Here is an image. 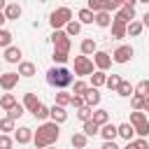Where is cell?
Here are the masks:
<instances>
[{
  "mask_svg": "<svg viewBox=\"0 0 149 149\" xmlns=\"http://www.w3.org/2000/svg\"><path fill=\"white\" fill-rule=\"evenodd\" d=\"M5 61H7V63H19V61H21V49H19V47H9V49L5 51Z\"/></svg>",
  "mask_w": 149,
  "mask_h": 149,
  "instance_id": "cell-16",
  "label": "cell"
},
{
  "mask_svg": "<svg viewBox=\"0 0 149 149\" xmlns=\"http://www.w3.org/2000/svg\"><path fill=\"white\" fill-rule=\"evenodd\" d=\"M9 44H12V33L5 30V28H0V47H7L9 49Z\"/></svg>",
  "mask_w": 149,
  "mask_h": 149,
  "instance_id": "cell-32",
  "label": "cell"
},
{
  "mask_svg": "<svg viewBox=\"0 0 149 149\" xmlns=\"http://www.w3.org/2000/svg\"><path fill=\"white\" fill-rule=\"evenodd\" d=\"M33 116H35V119H42V121H44V119L49 116V107H47V105H40V107H37L35 112H33Z\"/></svg>",
  "mask_w": 149,
  "mask_h": 149,
  "instance_id": "cell-39",
  "label": "cell"
},
{
  "mask_svg": "<svg viewBox=\"0 0 149 149\" xmlns=\"http://www.w3.org/2000/svg\"><path fill=\"white\" fill-rule=\"evenodd\" d=\"M142 28H144V26H142L140 21H130V23H128V35H133V37H137V35L142 33Z\"/></svg>",
  "mask_w": 149,
  "mask_h": 149,
  "instance_id": "cell-31",
  "label": "cell"
},
{
  "mask_svg": "<svg viewBox=\"0 0 149 149\" xmlns=\"http://www.w3.org/2000/svg\"><path fill=\"white\" fill-rule=\"evenodd\" d=\"M79 21H81V23H93V21H95V14H93L88 7H84V9H79Z\"/></svg>",
  "mask_w": 149,
  "mask_h": 149,
  "instance_id": "cell-27",
  "label": "cell"
},
{
  "mask_svg": "<svg viewBox=\"0 0 149 149\" xmlns=\"http://www.w3.org/2000/svg\"><path fill=\"white\" fill-rule=\"evenodd\" d=\"M119 95H123V98H128L130 93H133V86H130V81H121V86H119V91H116Z\"/></svg>",
  "mask_w": 149,
  "mask_h": 149,
  "instance_id": "cell-36",
  "label": "cell"
},
{
  "mask_svg": "<svg viewBox=\"0 0 149 149\" xmlns=\"http://www.w3.org/2000/svg\"><path fill=\"white\" fill-rule=\"evenodd\" d=\"M126 35H128V26H126V23H119V21H112V37L121 40V37H126Z\"/></svg>",
  "mask_w": 149,
  "mask_h": 149,
  "instance_id": "cell-14",
  "label": "cell"
},
{
  "mask_svg": "<svg viewBox=\"0 0 149 149\" xmlns=\"http://www.w3.org/2000/svg\"><path fill=\"white\" fill-rule=\"evenodd\" d=\"M130 58H133V47H128V44L119 47V49L112 54V61H114V63H128Z\"/></svg>",
  "mask_w": 149,
  "mask_h": 149,
  "instance_id": "cell-8",
  "label": "cell"
},
{
  "mask_svg": "<svg viewBox=\"0 0 149 149\" xmlns=\"http://www.w3.org/2000/svg\"><path fill=\"white\" fill-rule=\"evenodd\" d=\"M100 149H119V147H116L114 142H102V147H100Z\"/></svg>",
  "mask_w": 149,
  "mask_h": 149,
  "instance_id": "cell-46",
  "label": "cell"
},
{
  "mask_svg": "<svg viewBox=\"0 0 149 149\" xmlns=\"http://www.w3.org/2000/svg\"><path fill=\"white\" fill-rule=\"evenodd\" d=\"M93 61H95V65L100 68V72H105V70H107V68L112 65V56H109L107 51H95Z\"/></svg>",
  "mask_w": 149,
  "mask_h": 149,
  "instance_id": "cell-10",
  "label": "cell"
},
{
  "mask_svg": "<svg viewBox=\"0 0 149 149\" xmlns=\"http://www.w3.org/2000/svg\"><path fill=\"white\" fill-rule=\"evenodd\" d=\"M0 149H12V137L9 135H0Z\"/></svg>",
  "mask_w": 149,
  "mask_h": 149,
  "instance_id": "cell-44",
  "label": "cell"
},
{
  "mask_svg": "<svg viewBox=\"0 0 149 149\" xmlns=\"http://www.w3.org/2000/svg\"><path fill=\"white\" fill-rule=\"evenodd\" d=\"M51 42H54V51H61V54H68V51H70V37H68V33L54 30Z\"/></svg>",
  "mask_w": 149,
  "mask_h": 149,
  "instance_id": "cell-5",
  "label": "cell"
},
{
  "mask_svg": "<svg viewBox=\"0 0 149 149\" xmlns=\"http://www.w3.org/2000/svg\"><path fill=\"white\" fill-rule=\"evenodd\" d=\"M5 16H7V21H9V19H19V16H21V7H19L16 2L7 5V7H5Z\"/></svg>",
  "mask_w": 149,
  "mask_h": 149,
  "instance_id": "cell-21",
  "label": "cell"
},
{
  "mask_svg": "<svg viewBox=\"0 0 149 149\" xmlns=\"http://www.w3.org/2000/svg\"><path fill=\"white\" fill-rule=\"evenodd\" d=\"M70 19H72V12H70L68 7H58L56 12H51L49 23L54 26V30H58L61 26H68V23H70Z\"/></svg>",
  "mask_w": 149,
  "mask_h": 149,
  "instance_id": "cell-3",
  "label": "cell"
},
{
  "mask_svg": "<svg viewBox=\"0 0 149 149\" xmlns=\"http://www.w3.org/2000/svg\"><path fill=\"white\" fill-rule=\"evenodd\" d=\"M35 74V65L33 63H19V77H33Z\"/></svg>",
  "mask_w": 149,
  "mask_h": 149,
  "instance_id": "cell-22",
  "label": "cell"
},
{
  "mask_svg": "<svg viewBox=\"0 0 149 149\" xmlns=\"http://www.w3.org/2000/svg\"><path fill=\"white\" fill-rule=\"evenodd\" d=\"M95 23H98L100 28H107V26L112 23V16H109V12H98V14H95Z\"/></svg>",
  "mask_w": 149,
  "mask_h": 149,
  "instance_id": "cell-23",
  "label": "cell"
},
{
  "mask_svg": "<svg viewBox=\"0 0 149 149\" xmlns=\"http://www.w3.org/2000/svg\"><path fill=\"white\" fill-rule=\"evenodd\" d=\"M72 72L68 70V68H51L49 72H47V81L51 84V86H56V88H65V86H70L72 84Z\"/></svg>",
  "mask_w": 149,
  "mask_h": 149,
  "instance_id": "cell-2",
  "label": "cell"
},
{
  "mask_svg": "<svg viewBox=\"0 0 149 149\" xmlns=\"http://www.w3.org/2000/svg\"><path fill=\"white\" fill-rule=\"evenodd\" d=\"M86 142H88V137H86L84 133H74V135H72V147H74V149H84Z\"/></svg>",
  "mask_w": 149,
  "mask_h": 149,
  "instance_id": "cell-26",
  "label": "cell"
},
{
  "mask_svg": "<svg viewBox=\"0 0 149 149\" xmlns=\"http://www.w3.org/2000/svg\"><path fill=\"white\" fill-rule=\"evenodd\" d=\"M116 130H119V135L123 137V140H133V135H135V128L130 126V123H121V126H116Z\"/></svg>",
  "mask_w": 149,
  "mask_h": 149,
  "instance_id": "cell-17",
  "label": "cell"
},
{
  "mask_svg": "<svg viewBox=\"0 0 149 149\" xmlns=\"http://www.w3.org/2000/svg\"><path fill=\"white\" fill-rule=\"evenodd\" d=\"M21 114H23V107H21V105H16V107H14V109H12V112H9V114H7V116H9V119H12V121H16V119H19V116H21Z\"/></svg>",
  "mask_w": 149,
  "mask_h": 149,
  "instance_id": "cell-43",
  "label": "cell"
},
{
  "mask_svg": "<svg viewBox=\"0 0 149 149\" xmlns=\"http://www.w3.org/2000/svg\"><path fill=\"white\" fill-rule=\"evenodd\" d=\"M0 130H2V135H7L9 130H14V121H12L9 116H5V119L0 121Z\"/></svg>",
  "mask_w": 149,
  "mask_h": 149,
  "instance_id": "cell-34",
  "label": "cell"
},
{
  "mask_svg": "<svg viewBox=\"0 0 149 149\" xmlns=\"http://www.w3.org/2000/svg\"><path fill=\"white\" fill-rule=\"evenodd\" d=\"M86 93H88V84L86 81H74V95H81L84 98Z\"/></svg>",
  "mask_w": 149,
  "mask_h": 149,
  "instance_id": "cell-33",
  "label": "cell"
},
{
  "mask_svg": "<svg viewBox=\"0 0 149 149\" xmlns=\"http://www.w3.org/2000/svg\"><path fill=\"white\" fill-rule=\"evenodd\" d=\"M130 102H133V109H135V112H140V109H144V95H137V93H135Z\"/></svg>",
  "mask_w": 149,
  "mask_h": 149,
  "instance_id": "cell-38",
  "label": "cell"
},
{
  "mask_svg": "<svg viewBox=\"0 0 149 149\" xmlns=\"http://www.w3.org/2000/svg\"><path fill=\"white\" fill-rule=\"evenodd\" d=\"M93 123H98V126L109 123V114H107V109H95V112H93Z\"/></svg>",
  "mask_w": 149,
  "mask_h": 149,
  "instance_id": "cell-20",
  "label": "cell"
},
{
  "mask_svg": "<svg viewBox=\"0 0 149 149\" xmlns=\"http://www.w3.org/2000/svg\"><path fill=\"white\" fill-rule=\"evenodd\" d=\"M70 105H74L77 109H81V107H86V100L81 98V95H72V102Z\"/></svg>",
  "mask_w": 149,
  "mask_h": 149,
  "instance_id": "cell-42",
  "label": "cell"
},
{
  "mask_svg": "<svg viewBox=\"0 0 149 149\" xmlns=\"http://www.w3.org/2000/svg\"><path fill=\"white\" fill-rule=\"evenodd\" d=\"M121 81H123V79H121L119 74H109V77H107V88H109V91H119Z\"/></svg>",
  "mask_w": 149,
  "mask_h": 149,
  "instance_id": "cell-29",
  "label": "cell"
},
{
  "mask_svg": "<svg viewBox=\"0 0 149 149\" xmlns=\"http://www.w3.org/2000/svg\"><path fill=\"white\" fill-rule=\"evenodd\" d=\"M91 84H93V88H98V86H102V84H107V74L105 72H93L91 74Z\"/></svg>",
  "mask_w": 149,
  "mask_h": 149,
  "instance_id": "cell-25",
  "label": "cell"
},
{
  "mask_svg": "<svg viewBox=\"0 0 149 149\" xmlns=\"http://www.w3.org/2000/svg\"><path fill=\"white\" fill-rule=\"evenodd\" d=\"M5 7H7V5H5V0H0V12H2Z\"/></svg>",
  "mask_w": 149,
  "mask_h": 149,
  "instance_id": "cell-51",
  "label": "cell"
},
{
  "mask_svg": "<svg viewBox=\"0 0 149 149\" xmlns=\"http://www.w3.org/2000/svg\"><path fill=\"white\" fill-rule=\"evenodd\" d=\"M49 116H51V121H54V123H63V121L68 119V112H65V107L54 105V107L49 109Z\"/></svg>",
  "mask_w": 149,
  "mask_h": 149,
  "instance_id": "cell-11",
  "label": "cell"
},
{
  "mask_svg": "<svg viewBox=\"0 0 149 149\" xmlns=\"http://www.w3.org/2000/svg\"><path fill=\"white\" fill-rule=\"evenodd\" d=\"M98 133H100V126H98V123H93V119L84 123V135H86V137H91V135H98Z\"/></svg>",
  "mask_w": 149,
  "mask_h": 149,
  "instance_id": "cell-28",
  "label": "cell"
},
{
  "mask_svg": "<svg viewBox=\"0 0 149 149\" xmlns=\"http://www.w3.org/2000/svg\"><path fill=\"white\" fill-rule=\"evenodd\" d=\"M79 30H81V23H79V21H70V23L65 26V33H68V35H77Z\"/></svg>",
  "mask_w": 149,
  "mask_h": 149,
  "instance_id": "cell-35",
  "label": "cell"
},
{
  "mask_svg": "<svg viewBox=\"0 0 149 149\" xmlns=\"http://www.w3.org/2000/svg\"><path fill=\"white\" fill-rule=\"evenodd\" d=\"M23 105H26L30 112H35V109H37L42 102L37 100V95H35V93H26V98H23Z\"/></svg>",
  "mask_w": 149,
  "mask_h": 149,
  "instance_id": "cell-19",
  "label": "cell"
},
{
  "mask_svg": "<svg viewBox=\"0 0 149 149\" xmlns=\"http://www.w3.org/2000/svg\"><path fill=\"white\" fill-rule=\"evenodd\" d=\"M74 74H81V77L93 74V61L88 56H77L74 58Z\"/></svg>",
  "mask_w": 149,
  "mask_h": 149,
  "instance_id": "cell-6",
  "label": "cell"
},
{
  "mask_svg": "<svg viewBox=\"0 0 149 149\" xmlns=\"http://www.w3.org/2000/svg\"><path fill=\"white\" fill-rule=\"evenodd\" d=\"M133 16H135V2H126V5H121V9H119V14L114 16V21H119V23H128Z\"/></svg>",
  "mask_w": 149,
  "mask_h": 149,
  "instance_id": "cell-7",
  "label": "cell"
},
{
  "mask_svg": "<svg viewBox=\"0 0 149 149\" xmlns=\"http://www.w3.org/2000/svg\"><path fill=\"white\" fill-rule=\"evenodd\" d=\"M144 112H149V95H144Z\"/></svg>",
  "mask_w": 149,
  "mask_h": 149,
  "instance_id": "cell-48",
  "label": "cell"
},
{
  "mask_svg": "<svg viewBox=\"0 0 149 149\" xmlns=\"http://www.w3.org/2000/svg\"><path fill=\"white\" fill-rule=\"evenodd\" d=\"M16 84H19V72H5V74H0V86L5 91H12Z\"/></svg>",
  "mask_w": 149,
  "mask_h": 149,
  "instance_id": "cell-9",
  "label": "cell"
},
{
  "mask_svg": "<svg viewBox=\"0 0 149 149\" xmlns=\"http://www.w3.org/2000/svg\"><path fill=\"white\" fill-rule=\"evenodd\" d=\"M14 137H16V142H19V144H26V142H30V140H33V130H30L28 126H21V128L14 133Z\"/></svg>",
  "mask_w": 149,
  "mask_h": 149,
  "instance_id": "cell-13",
  "label": "cell"
},
{
  "mask_svg": "<svg viewBox=\"0 0 149 149\" xmlns=\"http://www.w3.org/2000/svg\"><path fill=\"white\" fill-rule=\"evenodd\" d=\"M58 135H61V130H58V123H54V121H47V123H42V126L37 128L35 137H33V142H35V149H47V147H51V144L58 140Z\"/></svg>",
  "mask_w": 149,
  "mask_h": 149,
  "instance_id": "cell-1",
  "label": "cell"
},
{
  "mask_svg": "<svg viewBox=\"0 0 149 149\" xmlns=\"http://www.w3.org/2000/svg\"><path fill=\"white\" fill-rule=\"evenodd\" d=\"M5 21H7V16H5V12H0V26H2Z\"/></svg>",
  "mask_w": 149,
  "mask_h": 149,
  "instance_id": "cell-50",
  "label": "cell"
},
{
  "mask_svg": "<svg viewBox=\"0 0 149 149\" xmlns=\"http://www.w3.org/2000/svg\"><path fill=\"white\" fill-rule=\"evenodd\" d=\"M123 149H137V147H135V142H128V144H126Z\"/></svg>",
  "mask_w": 149,
  "mask_h": 149,
  "instance_id": "cell-49",
  "label": "cell"
},
{
  "mask_svg": "<svg viewBox=\"0 0 149 149\" xmlns=\"http://www.w3.org/2000/svg\"><path fill=\"white\" fill-rule=\"evenodd\" d=\"M130 126L135 128L137 135H149V121L144 116V112H130Z\"/></svg>",
  "mask_w": 149,
  "mask_h": 149,
  "instance_id": "cell-4",
  "label": "cell"
},
{
  "mask_svg": "<svg viewBox=\"0 0 149 149\" xmlns=\"http://www.w3.org/2000/svg\"><path fill=\"white\" fill-rule=\"evenodd\" d=\"M135 91H137V95H149V81H147V79H144V81H140Z\"/></svg>",
  "mask_w": 149,
  "mask_h": 149,
  "instance_id": "cell-40",
  "label": "cell"
},
{
  "mask_svg": "<svg viewBox=\"0 0 149 149\" xmlns=\"http://www.w3.org/2000/svg\"><path fill=\"white\" fill-rule=\"evenodd\" d=\"M84 100H86V105L93 109V105H98V102H100V93H98V88H88V93L84 95Z\"/></svg>",
  "mask_w": 149,
  "mask_h": 149,
  "instance_id": "cell-18",
  "label": "cell"
},
{
  "mask_svg": "<svg viewBox=\"0 0 149 149\" xmlns=\"http://www.w3.org/2000/svg\"><path fill=\"white\" fill-rule=\"evenodd\" d=\"M77 116H79V119H81V121L86 123V121H91V119H93V109H91V107L86 105V107H81V109H77Z\"/></svg>",
  "mask_w": 149,
  "mask_h": 149,
  "instance_id": "cell-30",
  "label": "cell"
},
{
  "mask_svg": "<svg viewBox=\"0 0 149 149\" xmlns=\"http://www.w3.org/2000/svg\"><path fill=\"white\" fill-rule=\"evenodd\" d=\"M47 149H54V147H47Z\"/></svg>",
  "mask_w": 149,
  "mask_h": 149,
  "instance_id": "cell-52",
  "label": "cell"
},
{
  "mask_svg": "<svg viewBox=\"0 0 149 149\" xmlns=\"http://www.w3.org/2000/svg\"><path fill=\"white\" fill-rule=\"evenodd\" d=\"M16 105H19V102H16V98H14L12 93H5V95L0 98V107H2L5 112H12V109H14Z\"/></svg>",
  "mask_w": 149,
  "mask_h": 149,
  "instance_id": "cell-15",
  "label": "cell"
},
{
  "mask_svg": "<svg viewBox=\"0 0 149 149\" xmlns=\"http://www.w3.org/2000/svg\"><path fill=\"white\" fill-rule=\"evenodd\" d=\"M51 58H54V63H58V65H63V63L68 61V54H61V51H54V56H51Z\"/></svg>",
  "mask_w": 149,
  "mask_h": 149,
  "instance_id": "cell-41",
  "label": "cell"
},
{
  "mask_svg": "<svg viewBox=\"0 0 149 149\" xmlns=\"http://www.w3.org/2000/svg\"><path fill=\"white\" fill-rule=\"evenodd\" d=\"M56 102H58L61 107H65V105L72 102V95H70V93H56Z\"/></svg>",
  "mask_w": 149,
  "mask_h": 149,
  "instance_id": "cell-37",
  "label": "cell"
},
{
  "mask_svg": "<svg viewBox=\"0 0 149 149\" xmlns=\"http://www.w3.org/2000/svg\"><path fill=\"white\" fill-rule=\"evenodd\" d=\"M100 135H102V140H105V142H114V137L119 135V130H116V126L105 123V126L100 128Z\"/></svg>",
  "mask_w": 149,
  "mask_h": 149,
  "instance_id": "cell-12",
  "label": "cell"
},
{
  "mask_svg": "<svg viewBox=\"0 0 149 149\" xmlns=\"http://www.w3.org/2000/svg\"><path fill=\"white\" fill-rule=\"evenodd\" d=\"M81 54H84V56H91V54H95V40L86 37V40L81 42Z\"/></svg>",
  "mask_w": 149,
  "mask_h": 149,
  "instance_id": "cell-24",
  "label": "cell"
},
{
  "mask_svg": "<svg viewBox=\"0 0 149 149\" xmlns=\"http://www.w3.org/2000/svg\"><path fill=\"white\" fill-rule=\"evenodd\" d=\"M135 147H137V149H149L147 140H135Z\"/></svg>",
  "mask_w": 149,
  "mask_h": 149,
  "instance_id": "cell-45",
  "label": "cell"
},
{
  "mask_svg": "<svg viewBox=\"0 0 149 149\" xmlns=\"http://www.w3.org/2000/svg\"><path fill=\"white\" fill-rule=\"evenodd\" d=\"M142 26H147V28H149V12L144 14V19H142Z\"/></svg>",
  "mask_w": 149,
  "mask_h": 149,
  "instance_id": "cell-47",
  "label": "cell"
}]
</instances>
